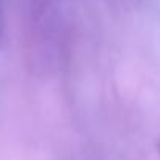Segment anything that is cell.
Wrapping results in <instances>:
<instances>
[{
  "mask_svg": "<svg viewBox=\"0 0 160 160\" xmlns=\"http://www.w3.org/2000/svg\"><path fill=\"white\" fill-rule=\"evenodd\" d=\"M158 148H160V146H158Z\"/></svg>",
  "mask_w": 160,
  "mask_h": 160,
  "instance_id": "6da1fadb",
  "label": "cell"
}]
</instances>
